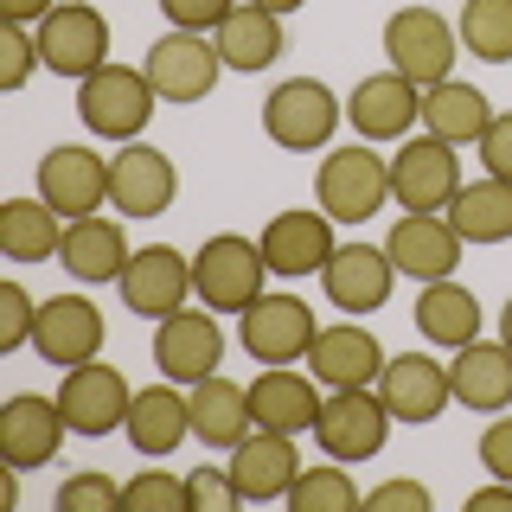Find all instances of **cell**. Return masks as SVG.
I'll return each mask as SVG.
<instances>
[{"label":"cell","instance_id":"obj_1","mask_svg":"<svg viewBox=\"0 0 512 512\" xmlns=\"http://www.w3.org/2000/svg\"><path fill=\"white\" fill-rule=\"evenodd\" d=\"M314 205L333 224H365L391 205V160L372 154V141H352V148H333L314 173Z\"/></svg>","mask_w":512,"mask_h":512},{"label":"cell","instance_id":"obj_2","mask_svg":"<svg viewBox=\"0 0 512 512\" xmlns=\"http://www.w3.org/2000/svg\"><path fill=\"white\" fill-rule=\"evenodd\" d=\"M154 84L141 64H103L77 84V122L103 141H141V128L154 116Z\"/></svg>","mask_w":512,"mask_h":512},{"label":"cell","instance_id":"obj_3","mask_svg":"<svg viewBox=\"0 0 512 512\" xmlns=\"http://www.w3.org/2000/svg\"><path fill=\"white\" fill-rule=\"evenodd\" d=\"M269 282V263H263V244L256 237H237V231H218L192 250V288H199L205 308L218 314H244Z\"/></svg>","mask_w":512,"mask_h":512},{"label":"cell","instance_id":"obj_4","mask_svg":"<svg viewBox=\"0 0 512 512\" xmlns=\"http://www.w3.org/2000/svg\"><path fill=\"white\" fill-rule=\"evenodd\" d=\"M346 122V103L333 96L320 77H288V84L269 90L263 103V135L288 154H314L333 141V128Z\"/></svg>","mask_w":512,"mask_h":512},{"label":"cell","instance_id":"obj_5","mask_svg":"<svg viewBox=\"0 0 512 512\" xmlns=\"http://www.w3.org/2000/svg\"><path fill=\"white\" fill-rule=\"evenodd\" d=\"M455 52H461V32L436 7H397L384 20V58H391V71H404L423 90L455 77Z\"/></svg>","mask_w":512,"mask_h":512},{"label":"cell","instance_id":"obj_6","mask_svg":"<svg viewBox=\"0 0 512 512\" xmlns=\"http://www.w3.org/2000/svg\"><path fill=\"white\" fill-rule=\"evenodd\" d=\"M141 71H148V84H154L160 103H205V96L218 90V77H224V58H218L212 32H180V26H173L167 39L148 45Z\"/></svg>","mask_w":512,"mask_h":512},{"label":"cell","instance_id":"obj_7","mask_svg":"<svg viewBox=\"0 0 512 512\" xmlns=\"http://www.w3.org/2000/svg\"><path fill=\"white\" fill-rule=\"evenodd\" d=\"M461 192V148H448L436 135H404L391 154V205L404 212H448V199Z\"/></svg>","mask_w":512,"mask_h":512},{"label":"cell","instance_id":"obj_8","mask_svg":"<svg viewBox=\"0 0 512 512\" xmlns=\"http://www.w3.org/2000/svg\"><path fill=\"white\" fill-rule=\"evenodd\" d=\"M128 404H135V384L103 359L71 365L64 384H58V410H64V423H71V436H90V442L116 436L128 423Z\"/></svg>","mask_w":512,"mask_h":512},{"label":"cell","instance_id":"obj_9","mask_svg":"<svg viewBox=\"0 0 512 512\" xmlns=\"http://www.w3.org/2000/svg\"><path fill=\"white\" fill-rule=\"evenodd\" d=\"M39 52H45V71L52 77H77V84H84L90 71H103L109 64L103 7H90V0H58L39 20Z\"/></svg>","mask_w":512,"mask_h":512},{"label":"cell","instance_id":"obj_10","mask_svg":"<svg viewBox=\"0 0 512 512\" xmlns=\"http://www.w3.org/2000/svg\"><path fill=\"white\" fill-rule=\"evenodd\" d=\"M391 423L397 416L384 410V397L372 391V384H359V391H333L327 404H320V423H314V442H320V455H333V461H372L384 436H391Z\"/></svg>","mask_w":512,"mask_h":512},{"label":"cell","instance_id":"obj_11","mask_svg":"<svg viewBox=\"0 0 512 512\" xmlns=\"http://www.w3.org/2000/svg\"><path fill=\"white\" fill-rule=\"evenodd\" d=\"M180 199V167L173 154H160L154 141H122V154H109V205L122 218H160Z\"/></svg>","mask_w":512,"mask_h":512},{"label":"cell","instance_id":"obj_12","mask_svg":"<svg viewBox=\"0 0 512 512\" xmlns=\"http://www.w3.org/2000/svg\"><path fill=\"white\" fill-rule=\"evenodd\" d=\"M154 365H160V378H173V384H199V378H212L218 365H224V327H218V308H180V314H167V320H154Z\"/></svg>","mask_w":512,"mask_h":512},{"label":"cell","instance_id":"obj_13","mask_svg":"<svg viewBox=\"0 0 512 512\" xmlns=\"http://www.w3.org/2000/svg\"><path fill=\"white\" fill-rule=\"evenodd\" d=\"M314 333H320V320H314L308 301H295V295H256L250 308L237 314V340H244V352L263 359V365L308 359Z\"/></svg>","mask_w":512,"mask_h":512},{"label":"cell","instance_id":"obj_14","mask_svg":"<svg viewBox=\"0 0 512 512\" xmlns=\"http://www.w3.org/2000/svg\"><path fill=\"white\" fill-rule=\"evenodd\" d=\"M346 122L359 141H404L416 122H423V84H410L404 71H372L359 77L346 96Z\"/></svg>","mask_w":512,"mask_h":512},{"label":"cell","instance_id":"obj_15","mask_svg":"<svg viewBox=\"0 0 512 512\" xmlns=\"http://www.w3.org/2000/svg\"><path fill=\"white\" fill-rule=\"evenodd\" d=\"M116 288H122V308H135L141 320H167V314H180L186 301L199 295V288H192V256L173 250V244L135 250Z\"/></svg>","mask_w":512,"mask_h":512},{"label":"cell","instance_id":"obj_16","mask_svg":"<svg viewBox=\"0 0 512 512\" xmlns=\"http://www.w3.org/2000/svg\"><path fill=\"white\" fill-rule=\"evenodd\" d=\"M263 263L269 276H320L327 269V256L340 250V237H333V218L320 212V205H288L263 224Z\"/></svg>","mask_w":512,"mask_h":512},{"label":"cell","instance_id":"obj_17","mask_svg":"<svg viewBox=\"0 0 512 512\" xmlns=\"http://www.w3.org/2000/svg\"><path fill=\"white\" fill-rule=\"evenodd\" d=\"M320 288H327V301L340 314H378L384 301H391L397 288V263L384 244H340L327 256V269H320Z\"/></svg>","mask_w":512,"mask_h":512},{"label":"cell","instance_id":"obj_18","mask_svg":"<svg viewBox=\"0 0 512 512\" xmlns=\"http://www.w3.org/2000/svg\"><path fill=\"white\" fill-rule=\"evenodd\" d=\"M327 384L314 372H295V365H263L250 378V416L256 429H282V436H314L320 404H327Z\"/></svg>","mask_w":512,"mask_h":512},{"label":"cell","instance_id":"obj_19","mask_svg":"<svg viewBox=\"0 0 512 512\" xmlns=\"http://www.w3.org/2000/svg\"><path fill=\"white\" fill-rule=\"evenodd\" d=\"M109 340L103 327V308H90L84 295H52L39 301V327H32V352H39L45 365H58V372H71V365L96 359Z\"/></svg>","mask_w":512,"mask_h":512},{"label":"cell","instance_id":"obj_20","mask_svg":"<svg viewBox=\"0 0 512 512\" xmlns=\"http://www.w3.org/2000/svg\"><path fill=\"white\" fill-rule=\"evenodd\" d=\"M372 391L384 397V410L397 423H436V416L455 404V384H448V365L429 359V352H404V359H384V372Z\"/></svg>","mask_w":512,"mask_h":512},{"label":"cell","instance_id":"obj_21","mask_svg":"<svg viewBox=\"0 0 512 512\" xmlns=\"http://www.w3.org/2000/svg\"><path fill=\"white\" fill-rule=\"evenodd\" d=\"M224 468H231L244 506H276V500H288V487H295L301 455H295V436H282V429H250V436L231 448Z\"/></svg>","mask_w":512,"mask_h":512},{"label":"cell","instance_id":"obj_22","mask_svg":"<svg viewBox=\"0 0 512 512\" xmlns=\"http://www.w3.org/2000/svg\"><path fill=\"white\" fill-rule=\"evenodd\" d=\"M64 436H71V423H64L58 397L20 391L0 410V461H13V468H45V461H58Z\"/></svg>","mask_w":512,"mask_h":512},{"label":"cell","instance_id":"obj_23","mask_svg":"<svg viewBox=\"0 0 512 512\" xmlns=\"http://www.w3.org/2000/svg\"><path fill=\"white\" fill-rule=\"evenodd\" d=\"M384 250H391L397 276L442 282V276H455V263H461V231L448 224V212H404L391 224V237H384Z\"/></svg>","mask_w":512,"mask_h":512},{"label":"cell","instance_id":"obj_24","mask_svg":"<svg viewBox=\"0 0 512 512\" xmlns=\"http://www.w3.org/2000/svg\"><path fill=\"white\" fill-rule=\"evenodd\" d=\"M308 372L327 384V391H359V384H378L384 372V346L372 340V327L359 320H340V327H320L308 346Z\"/></svg>","mask_w":512,"mask_h":512},{"label":"cell","instance_id":"obj_25","mask_svg":"<svg viewBox=\"0 0 512 512\" xmlns=\"http://www.w3.org/2000/svg\"><path fill=\"white\" fill-rule=\"evenodd\" d=\"M39 199L71 224V218H90L96 205L109 199V160L90 154V148H52L39 160Z\"/></svg>","mask_w":512,"mask_h":512},{"label":"cell","instance_id":"obj_26","mask_svg":"<svg viewBox=\"0 0 512 512\" xmlns=\"http://www.w3.org/2000/svg\"><path fill=\"white\" fill-rule=\"evenodd\" d=\"M122 436L135 442L141 461H167L173 448L192 436V397H186V384L167 378V384H148V391H135Z\"/></svg>","mask_w":512,"mask_h":512},{"label":"cell","instance_id":"obj_27","mask_svg":"<svg viewBox=\"0 0 512 512\" xmlns=\"http://www.w3.org/2000/svg\"><path fill=\"white\" fill-rule=\"evenodd\" d=\"M448 384H455V404L500 416L512 410V346L506 340H474L448 359Z\"/></svg>","mask_w":512,"mask_h":512},{"label":"cell","instance_id":"obj_28","mask_svg":"<svg viewBox=\"0 0 512 512\" xmlns=\"http://www.w3.org/2000/svg\"><path fill=\"white\" fill-rule=\"evenodd\" d=\"M218 39V58H224V71H269L282 52H288V26H282V13H269V7H256V0H237L231 13H224V26L212 32Z\"/></svg>","mask_w":512,"mask_h":512},{"label":"cell","instance_id":"obj_29","mask_svg":"<svg viewBox=\"0 0 512 512\" xmlns=\"http://www.w3.org/2000/svg\"><path fill=\"white\" fill-rule=\"evenodd\" d=\"M128 237H122V224L116 218H103V212H90V218H71L64 224V244H58V263H64V276L71 282H122V269H128Z\"/></svg>","mask_w":512,"mask_h":512},{"label":"cell","instance_id":"obj_30","mask_svg":"<svg viewBox=\"0 0 512 512\" xmlns=\"http://www.w3.org/2000/svg\"><path fill=\"white\" fill-rule=\"evenodd\" d=\"M186 397H192V436H199L205 448H237V442L256 429V416H250V384H231L224 372L186 384Z\"/></svg>","mask_w":512,"mask_h":512},{"label":"cell","instance_id":"obj_31","mask_svg":"<svg viewBox=\"0 0 512 512\" xmlns=\"http://www.w3.org/2000/svg\"><path fill=\"white\" fill-rule=\"evenodd\" d=\"M493 116H500V109L487 103V90L461 84V77H442V84L423 90V135L448 141V148H474Z\"/></svg>","mask_w":512,"mask_h":512},{"label":"cell","instance_id":"obj_32","mask_svg":"<svg viewBox=\"0 0 512 512\" xmlns=\"http://www.w3.org/2000/svg\"><path fill=\"white\" fill-rule=\"evenodd\" d=\"M416 333H423L429 346H442V352L474 346L480 340V301H474V288H461L455 276L423 282V295H416Z\"/></svg>","mask_w":512,"mask_h":512},{"label":"cell","instance_id":"obj_33","mask_svg":"<svg viewBox=\"0 0 512 512\" xmlns=\"http://www.w3.org/2000/svg\"><path fill=\"white\" fill-rule=\"evenodd\" d=\"M448 224L461 244H512V180H468L448 199Z\"/></svg>","mask_w":512,"mask_h":512},{"label":"cell","instance_id":"obj_34","mask_svg":"<svg viewBox=\"0 0 512 512\" xmlns=\"http://www.w3.org/2000/svg\"><path fill=\"white\" fill-rule=\"evenodd\" d=\"M64 244V218L45 199H7L0 205V250L13 263H52Z\"/></svg>","mask_w":512,"mask_h":512},{"label":"cell","instance_id":"obj_35","mask_svg":"<svg viewBox=\"0 0 512 512\" xmlns=\"http://www.w3.org/2000/svg\"><path fill=\"white\" fill-rule=\"evenodd\" d=\"M455 32L480 64H512V0H461Z\"/></svg>","mask_w":512,"mask_h":512},{"label":"cell","instance_id":"obj_36","mask_svg":"<svg viewBox=\"0 0 512 512\" xmlns=\"http://www.w3.org/2000/svg\"><path fill=\"white\" fill-rule=\"evenodd\" d=\"M288 506L295 512H352V506H365V493L352 487V474H346V461H320V468H301L295 474V487H288Z\"/></svg>","mask_w":512,"mask_h":512},{"label":"cell","instance_id":"obj_37","mask_svg":"<svg viewBox=\"0 0 512 512\" xmlns=\"http://www.w3.org/2000/svg\"><path fill=\"white\" fill-rule=\"evenodd\" d=\"M122 512H192V493L180 474L148 468V474L122 480Z\"/></svg>","mask_w":512,"mask_h":512},{"label":"cell","instance_id":"obj_38","mask_svg":"<svg viewBox=\"0 0 512 512\" xmlns=\"http://www.w3.org/2000/svg\"><path fill=\"white\" fill-rule=\"evenodd\" d=\"M45 64V52H39V26H13L7 20V32H0V90H26V77Z\"/></svg>","mask_w":512,"mask_h":512},{"label":"cell","instance_id":"obj_39","mask_svg":"<svg viewBox=\"0 0 512 512\" xmlns=\"http://www.w3.org/2000/svg\"><path fill=\"white\" fill-rule=\"evenodd\" d=\"M32 327H39V301L26 295V282H0V352L32 346Z\"/></svg>","mask_w":512,"mask_h":512},{"label":"cell","instance_id":"obj_40","mask_svg":"<svg viewBox=\"0 0 512 512\" xmlns=\"http://www.w3.org/2000/svg\"><path fill=\"white\" fill-rule=\"evenodd\" d=\"M58 512H122V487L109 474H71L58 487Z\"/></svg>","mask_w":512,"mask_h":512},{"label":"cell","instance_id":"obj_41","mask_svg":"<svg viewBox=\"0 0 512 512\" xmlns=\"http://www.w3.org/2000/svg\"><path fill=\"white\" fill-rule=\"evenodd\" d=\"M186 493H192V512H237V506H244V493H237L231 468H212V461L186 474Z\"/></svg>","mask_w":512,"mask_h":512},{"label":"cell","instance_id":"obj_42","mask_svg":"<svg viewBox=\"0 0 512 512\" xmlns=\"http://www.w3.org/2000/svg\"><path fill=\"white\" fill-rule=\"evenodd\" d=\"M429 506H436V493L423 480H384L365 493V512H429Z\"/></svg>","mask_w":512,"mask_h":512},{"label":"cell","instance_id":"obj_43","mask_svg":"<svg viewBox=\"0 0 512 512\" xmlns=\"http://www.w3.org/2000/svg\"><path fill=\"white\" fill-rule=\"evenodd\" d=\"M474 154H480V167H487L493 180H512V109H500V116L487 122V135L474 141Z\"/></svg>","mask_w":512,"mask_h":512},{"label":"cell","instance_id":"obj_44","mask_svg":"<svg viewBox=\"0 0 512 512\" xmlns=\"http://www.w3.org/2000/svg\"><path fill=\"white\" fill-rule=\"evenodd\" d=\"M231 7H237V0H160V13H167L180 32H218Z\"/></svg>","mask_w":512,"mask_h":512},{"label":"cell","instance_id":"obj_45","mask_svg":"<svg viewBox=\"0 0 512 512\" xmlns=\"http://www.w3.org/2000/svg\"><path fill=\"white\" fill-rule=\"evenodd\" d=\"M480 461H487V474H500V480H512V416L500 410L487 429H480V448H474Z\"/></svg>","mask_w":512,"mask_h":512},{"label":"cell","instance_id":"obj_46","mask_svg":"<svg viewBox=\"0 0 512 512\" xmlns=\"http://www.w3.org/2000/svg\"><path fill=\"white\" fill-rule=\"evenodd\" d=\"M468 506H474V512H512V480H500V474H493V487L468 493Z\"/></svg>","mask_w":512,"mask_h":512},{"label":"cell","instance_id":"obj_47","mask_svg":"<svg viewBox=\"0 0 512 512\" xmlns=\"http://www.w3.org/2000/svg\"><path fill=\"white\" fill-rule=\"evenodd\" d=\"M52 7H58V0H0V13H7L13 26H39Z\"/></svg>","mask_w":512,"mask_h":512},{"label":"cell","instance_id":"obj_48","mask_svg":"<svg viewBox=\"0 0 512 512\" xmlns=\"http://www.w3.org/2000/svg\"><path fill=\"white\" fill-rule=\"evenodd\" d=\"M256 7H269V13H282V20H288V13H295V7H308V0H256Z\"/></svg>","mask_w":512,"mask_h":512},{"label":"cell","instance_id":"obj_49","mask_svg":"<svg viewBox=\"0 0 512 512\" xmlns=\"http://www.w3.org/2000/svg\"><path fill=\"white\" fill-rule=\"evenodd\" d=\"M500 340L512 346V301H506V308H500Z\"/></svg>","mask_w":512,"mask_h":512}]
</instances>
